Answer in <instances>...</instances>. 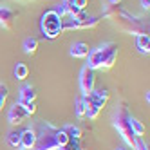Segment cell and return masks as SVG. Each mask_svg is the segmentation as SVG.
<instances>
[{"instance_id": "cell-9", "label": "cell", "mask_w": 150, "mask_h": 150, "mask_svg": "<svg viewBox=\"0 0 150 150\" xmlns=\"http://www.w3.org/2000/svg\"><path fill=\"white\" fill-rule=\"evenodd\" d=\"M27 117H29V112L25 110V107H22L18 101L7 112V120H9V123H11V125H18V123H22L24 120H27Z\"/></svg>"}, {"instance_id": "cell-8", "label": "cell", "mask_w": 150, "mask_h": 150, "mask_svg": "<svg viewBox=\"0 0 150 150\" xmlns=\"http://www.w3.org/2000/svg\"><path fill=\"white\" fill-rule=\"evenodd\" d=\"M94 85H96V74H94V71L91 67H87V65H83L81 71H80V89H81L83 98L94 89Z\"/></svg>"}, {"instance_id": "cell-5", "label": "cell", "mask_w": 150, "mask_h": 150, "mask_svg": "<svg viewBox=\"0 0 150 150\" xmlns=\"http://www.w3.org/2000/svg\"><path fill=\"white\" fill-rule=\"evenodd\" d=\"M112 125H114V128L117 130V134L121 136L123 141L134 148L136 136H134L132 127H130V114H128V110L125 109V107H120V109H117V112L114 114V121H112Z\"/></svg>"}, {"instance_id": "cell-18", "label": "cell", "mask_w": 150, "mask_h": 150, "mask_svg": "<svg viewBox=\"0 0 150 150\" xmlns=\"http://www.w3.org/2000/svg\"><path fill=\"white\" fill-rule=\"evenodd\" d=\"M6 141H7V145H9V146H13V148H20V130H11V132H7Z\"/></svg>"}, {"instance_id": "cell-3", "label": "cell", "mask_w": 150, "mask_h": 150, "mask_svg": "<svg viewBox=\"0 0 150 150\" xmlns=\"http://www.w3.org/2000/svg\"><path fill=\"white\" fill-rule=\"evenodd\" d=\"M112 9L105 13V16H110V18H117V24L120 27L130 31V33H136V35H141V33H148V27L146 24L143 22L139 16L128 13L127 9H121L120 6H110Z\"/></svg>"}, {"instance_id": "cell-26", "label": "cell", "mask_w": 150, "mask_h": 150, "mask_svg": "<svg viewBox=\"0 0 150 150\" xmlns=\"http://www.w3.org/2000/svg\"><path fill=\"white\" fill-rule=\"evenodd\" d=\"M107 2H109V6H120L121 0H107Z\"/></svg>"}, {"instance_id": "cell-17", "label": "cell", "mask_w": 150, "mask_h": 150, "mask_svg": "<svg viewBox=\"0 0 150 150\" xmlns=\"http://www.w3.org/2000/svg\"><path fill=\"white\" fill-rule=\"evenodd\" d=\"M63 132H65L69 136V139H72V141H78V139L81 137V130H80V127H74V125H65L62 128Z\"/></svg>"}, {"instance_id": "cell-20", "label": "cell", "mask_w": 150, "mask_h": 150, "mask_svg": "<svg viewBox=\"0 0 150 150\" xmlns=\"http://www.w3.org/2000/svg\"><path fill=\"white\" fill-rule=\"evenodd\" d=\"M130 127H132V132H134L136 137H141L145 134V125L139 120H136V117H132V116H130Z\"/></svg>"}, {"instance_id": "cell-15", "label": "cell", "mask_w": 150, "mask_h": 150, "mask_svg": "<svg viewBox=\"0 0 150 150\" xmlns=\"http://www.w3.org/2000/svg\"><path fill=\"white\" fill-rule=\"evenodd\" d=\"M36 49H38V40L35 36H27L24 40V52L25 54H35Z\"/></svg>"}, {"instance_id": "cell-12", "label": "cell", "mask_w": 150, "mask_h": 150, "mask_svg": "<svg viewBox=\"0 0 150 150\" xmlns=\"http://www.w3.org/2000/svg\"><path fill=\"white\" fill-rule=\"evenodd\" d=\"M15 18H16V13L13 9H9L6 6H0V25L2 27H11Z\"/></svg>"}, {"instance_id": "cell-25", "label": "cell", "mask_w": 150, "mask_h": 150, "mask_svg": "<svg viewBox=\"0 0 150 150\" xmlns=\"http://www.w3.org/2000/svg\"><path fill=\"white\" fill-rule=\"evenodd\" d=\"M141 7L143 9H148L150 7V0H141Z\"/></svg>"}, {"instance_id": "cell-19", "label": "cell", "mask_w": 150, "mask_h": 150, "mask_svg": "<svg viewBox=\"0 0 150 150\" xmlns=\"http://www.w3.org/2000/svg\"><path fill=\"white\" fill-rule=\"evenodd\" d=\"M74 114L78 117H85L87 114V105H85V98H78L74 101Z\"/></svg>"}, {"instance_id": "cell-10", "label": "cell", "mask_w": 150, "mask_h": 150, "mask_svg": "<svg viewBox=\"0 0 150 150\" xmlns=\"http://www.w3.org/2000/svg\"><path fill=\"white\" fill-rule=\"evenodd\" d=\"M35 143H36V132L33 127L20 132V148L22 150H33Z\"/></svg>"}, {"instance_id": "cell-2", "label": "cell", "mask_w": 150, "mask_h": 150, "mask_svg": "<svg viewBox=\"0 0 150 150\" xmlns=\"http://www.w3.org/2000/svg\"><path fill=\"white\" fill-rule=\"evenodd\" d=\"M117 58V44L114 42H105L100 47L91 49L87 54V67L92 71L96 69H110Z\"/></svg>"}, {"instance_id": "cell-27", "label": "cell", "mask_w": 150, "mask_h": 150, "mask_svg": "<svg viewBox=\"0 0 150 150\" xmlns=\"http://www.w3.org/2000/svg\"><path fill=\"white\" fill-rule=\"evenodd\" d=\"M4 105H6V98H0V109H2Z\"/></svg>"}, {"instance_id": "cell-28", "label": "cell", "mask_w": 150, "mask_h": 150, "mask_svg": "<svg viewBox=\"0 0 150 150\" xmlns=\"http://www.w3.org/2000/svg\"><path fill=\"white\" fill-rule=\"evenodd\" d=\"M116 150H128V148H127V146H117Z\"/></svg>"}, {"instance_id": "cell-24", "label": "cell", "mask_w": 150, "mask_h": 150, "mask_svg": "<svg viewBox=\"0 0 150 150\" xmlns=\"http://www.w3.org/2000/svg\"><path fill=\"white\" fill-rule=\"evenodd\" d=\"M7 94H9V89H7V85L0 81V98H7Z\"/></svg>"}, {"instance_id": "cell-13", "label": "cell", "mask_w": 150, "mask_h": 150, "mask_svg": "<svg viewBox=\"0 0 150 150\" xmlns=\"http://www.w3.org/2000/svg\"><path fill=\"white\" fill-rule=\"evenodd\" d=\"M89 51L91 49H89V45L85 44V42H74L71 45V49H69V54L72 58H87Z\"/></svg>"}, {"instance_id": "cell-4", "label": "cell", "mask_w": 150, "mask_h": 150, "mask_svg": "<svg viewBox=\"0 0 150 150\" xmlns=\"http://www.w3.org/2000/svg\"><path fill=\"white\" fill-rule=\"evenodd\" d=\"M109 101V91L105 87L100 89H92L87 96H85V105H87V116L89 120H96L100 116V112L103 110V107Z\"/></svg>"}, {"instance_id": "cell-14", "label": "cell", "mask_w": 150, "mask_h": 150, "mask_svg": "<svg viewBox=\"0 0 150 150\" xmlns=\"http://www.w3.org/2000/svg\"><path fill=\"white\" fill-rule=\"evenodd\" d=\"M136 47L141 54H148L150 52V36H148V33L136 35Z\"/></svg>"}, {"instance_id": "cell-7", "label": "cell", "mask_w": 150, "mask_h": 150, "mask_svg": "<svg viewBox=\"0 0 150 150\" xmlns=\"http://www.w3.org/2000/svg\"><path fill=\"white\" fill-rule=\"evenodd\" d=\"M100 18L98 16H89L87 13H76V15H71V20H63L62 29H89L98 25Z\"/></svg>"}, {"instance_id": "cell-23", "label": "cell", "mask_w": 150, "mask_h": 150, "mask_svg": "<svg viewBox=\"0 0 150 150\" xmlns=\"http://www.w3.org/2000/svg\"><path fill=\"white\" fill-rule=\"evenodd\" d=\"M134 150H148V145L143 141L141 137H136V143H134Z\"/></svg>"}, {"instance_id": "cell-6", "label": "cell", "mask_w": 150, "mask_h": 150, "mask_svg": "<svg viewBox=\"0 0 150 150\" xmlns=\"http://www.w3.org/2000/svg\"><path fill=\"white\" fill-rule=\"evenodd\" d=\"M62 24H63V18L54 11V9L44 13L42 18H40V29H42V33H44V36L49 38V40H54L63 31Z\"/></svg>"}, {"instance_id": "cell-16", "label": "cell", "mask_w": 150, "mask_h": 150, "mask_svg": "<svg viewBox=\"0 0 150 150\" xmlns=\"http://www.w3.org/2000/svg\"><path fill=\"white\" fill-rule=\"evenodd\" d=\"M72 9H74V0H62V2H60V7H58V9H54V11L63 18L65 15H69Z\"/></svg>"}, {"instance_id": "cell-22", "label": "cell", "mask_w": 150, "mask_h": 150, "mask_svg": "<svg viewBox=\"0 0 150 150\" xmlns=\"http://www.w3.org/2000/svg\"><path fill=\"white\" fill-rule=\"evenodd\" d=\"M56 150H83L80 145H78V141H71L67 143V145H63V146H60V148H56Z\"/></svg>"}, {"instance_id": "cell-1", "label": "cell", "mask_w": 150, "mask_h": 150, "mask_svg": "<svg viewBox=\"0 0 150 150\" xmlns=\"http://www.w3.org/2000/svg\"><path fill=\"white\" fill-rule=\"evenodd\" d=\"M35 132H36V143L33 150H56L71 141L69 136L62 128H56L47 121H38Z\"/></svg>"}, {"instance_id": "cell-21", "label": "cell", "mask_w": 150, "mask_h": 150, "mask_svg": "<svg viewBox=\"0 0 150 150\" xmlns=\"http://www.w3.org/2000/svg\"><path fill=\"white\" fill-rule=\"evenodd\" d=\"M29 76V67L25 63H16L15 65V78L16 80H25Z\"/></svg>"}, {"instance_id": "cell-11", "label": "cell", "mask_w": 150, "mask_h": 150, "mask_svg": "<svg viewBox=\"0 0 150 150\" xmlns=\"http://www.w3.org/2000/svg\"><path fill=\"white\" fill-rule=\"evenodd\" d=\"M36 100V89L33 85H24L18 92V103H35Z\"/></svg>"}]
</instances>
